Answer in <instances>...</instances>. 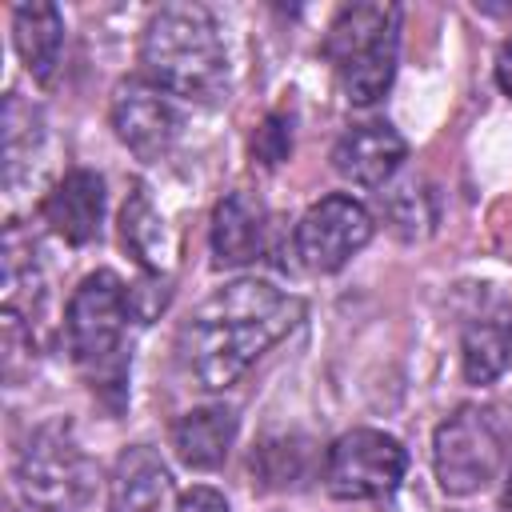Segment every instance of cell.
Listing matches in <instances>:
<instances>
[{
    "label": "cell",
    "mask_w": 512,
    "mask_h": 512,
    "mask_svg": "<svg viewBox=\"0 0 512 512\" xmlns=\"http://www.w3.org/2000/svg\"><path fill=\"white\" fill-rule=\"evenodd\" d=\"M500 460H504V432L488 408L464 404L432 436L436 480L448 496L480 492L500 472Z\"/></svg>",
    "instance_id": "cell-6"
},
{
    "label": "cell",
    "mask_w": 512,
    "mask_h": 512,
    "mask_svg": "<svg viewBox=\"0 0 512 512\" xmlns=\"http://www.w3.org/2000/svg\"><path fill=\"white\" fill-rule=\"evenodd\" d=\"M120 244L128 248V256L152 272V276H164L168 272V256H172V240H168V228H164V216L156 212L152 204V192L148 184H132L124 208H120Z\"/></svg>",
    "instance_id": "cell-16"
},
{
    "label": "cell",
    "mask_w": 512,
    "mask_h": 512,
    "mask_svg": "<svg viewBox=\"0 0 512 512\" xmlns=\"http://www.w3.org/2000/svg\"><path fill=\"white\" fill-rule=\"evenodd\" d=\"M324 56L336 68L340 92L356 108H372L396 76L400 8L396 4H344L324 36Z\"/></svg>",
    "instance_id": "cell-3"
},
{
    "label": "cell",
    "mask_w": 512,
    "mask_h": 512,
    "mask_svg": "<svg viewBox=\"0 0 512 512\" xmlns=\"http://www.w3.org/2000/svg\"><path fill=\"white\" fill-rule=\"evenodd\" d=\"M44 224L68 240V244H92L100 236V220H104V176L92 168H72L64 172L52 192L40 204Z\"/></svg>",
    "instance_id": "cell-11"
},
{
    "label": "cell",
    "mask_w": 512,
    "mask_h": 512,
    "mask_svg": "<svg viewBox=\"0 0 512 512\" xmlns=\"http://www.w3.org/2000/svg\"><path fill=\"white\" fill-rule=\"evenodd\" d=\"M168 492L172 476L148 444H132L116 456L108 476V512H160Z\"/></svg>",
    "instance_id": "cell-13"
},
{
    "label": "cell",
    "mask_w": 512,
    "mask_h": 512,
    "mask_svg": "<svg viewBox=\"0 0 512 512\" xmlns=\"http://www.w3.org/2000/svg\"><path fill=\"white\" fill-rule=\"evenodd\" d=\"M112 128L132 156L164 160L180 140V112L164 88L144 76H128L112 88Z\"/></svg>",
    "instance_id": "cell-9"
},
{
    "label": "cell",
    "mask_w": 512,
    "mask_h": 512,
    "mask_svg": "<svg viewBox=\"0 0 512 512\" xmlns=\"http://www.w3.org/2000/svg\"><path fill=\"white\" fill-rule=\"evenodd\" d=\"M288 152H292V120L272 112L252 136V160H260L264 168H276L280 160H288Z\"/></svg>",
    "instance_id": "cell-19"
},
{
    "label": "cell",
    "mask_w": 512,
    "mask_h": 512,
    "mask_svg": "<svg viewBox=\"0 0 512 512\" xmlns=\"http://www.w3.org/2000/svg\"><path fill=\"white\" fill-rule=\"evenodd\" d=\"M304 320V300L244 276L216 288L180 324V356L200 388H232L272 344H280Z\"/></svg>",
    "instance_id": "cell-1"
},
{
    "label": "cell",
    "mask_w": 512,
    "mask_h": 512,
    "mask_svg": "<svg viewBox=\"0 0 512 512\" xmlns=\"http://www.w3.org/2000/svg\"><path fill=\"white\" fill-rule=\"evenodd\" d=\"M236 440V412L228 404H204L184 412L172 424V452L184 468L208 472L228 460V448Z\"/></svg>",
    "instance_id": "cell-14"
},
{
    "label": "cell",
    "mask_w": 512,
    "mask_h": 512,
    "mask_svg": "<svg viewBox=\"0 0 512 512\" xmlns=\"http://www.w3.org/2000/svg\"><path fill=\"white\" fill-rule=\"evenodd\" d=\"M144 80L192 104H220L228 96V52L220 24L204 4H160L140 36Z\"/></svg>",
    "instance_id": "cell-2"
},
{
    "label": "cell",
    "mask_w": 512,
    "mask_h": 512,
    "mask_svg": "<svg viewBox=\"0 0 512 512\" xmlns=\"http://www.w3.org/2000/svg\"><path fill=\"white\" fill-rule=\"evenodd\" d=\"M132 320V292L124 288V280L108 268L88 272L64 312V336H68V352L80 368H108L120 364V340L124 328Z\"/></svg>",
    "instance_id": "cell-5"
},
{
    "label": "cell",
    "mask_w": 512,
    "mask_h": 512,
    "mask_svg": "<svg viewBox=\"0 0 512 512\" xmlns=\"http://www.w3.org/2000/svg\"><path fill=\"white\" fill-rule=\"evenodd\" d=\"M512 360V320L504 308L480 312L464 324L460 336V364L468 384H492Z\"/></svg>",
    "instance_id": "cell-17"
},
{
    "label": "cell",
    "mask_w": 512,
    "mask_h": 512,
    "mask_svg": "<svg viewBox=\"0 0 512 512\" xmlns=\"http://www.w3.org/2000/svg\"><path fill=\"white\" fill-rule=\"evenodd\" d=\"M496 84H500V92L504 96H512V36L500 44V52H496Z\"/></svg>",
    "instance_id": "cell-21"
},
{
    "label": "cell",
    "mask_w": 512,
    "mask_h": 512,
    "mask_svg": "<svg viewBox=\"0 0 512 512\" xmlns=\"http://www.w3.org/2000/svg\"><path fill=\"white\" fill-rule=\"evenodd\" d=\"M176 512H232V508H228V500H224L216 488L192 484V488H184V492L176 496Z\"/></svg>",
    "instance_id": "cell-20"
},
{
    "label": "cell",
    "mask_w": 512,
    "mask_h": 512,
    "mask_svg": "<svg viewBox=\"0 0 512 512\" xmlns=\"http://www.w3.org/2000/svg\"><path fill=\"white\" fill-rule=\"evenodd\" d=\"M408 468V452L396 436L376 428H352L332 440L324 456V484L336 500H376L388 496Z\"/></svg>",
    "instance_id": "cell-7"
},
{
    "label": "cell",
    "mask_w": 512,
    "mask_h": 512,
    "mask_svg": "<svg viewBox=\"0 0 512 512\" xmlns=\"http://www.w3.org/2000/svg\"><path fill=\"white\" fill-rule=\"evenodd\" d=\"M368 240H372V212L344 192L320 196L296 224V256L312 272L344 268Z\"/></svg>",
    "instance_id": "cell-8"
},
{
    "label": "cell",
    "mask_w": 512,
    "mask_h": 512,
    "mask_svg": "<svg viewBox=\"0 0 512 512\" xmlns=\"http://www.w3.org/2000/svg\"><path fill=\"white\" fill-rule=\"evenodd\" d=\"M12 40L16 52L28 68V76L36 84H48L56 76L60 64V48H64V16L56 4H16L12 8Z\"/></svg>",
    "instance_id": "cell-15"
},
{
    "label": "cell",
    "mask_w": 512,
    "mask_h": 512,
    "mask_svg": "<svg viewBox=\"0 0 512 512\" xmlns=\"http://www.w3.org/2000/svg\"><path fill=\"white\" fill-rule=\"evenodd\" d=\"M404 156H408L404 136L384 120H368V124H352L336 140L332 168L360 188H384L404 164Z\"/></svg>",
    "instance_id": "cell-10"
},
{
    "label": "cell",
    "mask_w": 512,
    "mask_h": 512,
    "mask_svg": "<svg viewBox=\"0 0 512 512\" xmlns=\"http://www.w3.org/2000/svg\"><path fill=\"white\" fill-rule=\"evenodd\" d=\"M508 512H512V484H508Z\"/></svg>",
    "instance_id": "cell-22"
},
{
    "label": "cell",
    "mask_w": 512,
    "mask_h": 512,
    "mask_svg": "<svg viewBox=\"0 0 512 512\" xmlns=\"http://www.w3.org/2000/svg\"><path fill=\"white\" fill-rule=\"evenodd\" d=\"M12 476L24 504L36 512H76L96 488V464L64 416L28 432Z\"/></svg>",
    "instance_id": "cell-4"
},
{
    "label": "cell",
    "mask_w": 512,
    "mask_h": 512,
    "mask_svg": "<svg viewBox=\"0 0 512 512\" xmlns=\"http://www.w3.org/2000/svg\"><path fill=\"white\" fill-rule=\"evenodd\" d=\"M40 112L20 100L16 92L4 96V180L8 188L20 180V168L32 164V152L40 148Z\"/></svg>",
    "instance_id": "cell-18"
},
{
    "label": "cell",
    "mask_w": 512,
    "mask_h": 512,
    "mask_svg": "<svg viewBox=\"0 0 512 512\" xmlns=\"http://www.w3.org/2000/svg\"><path fill=\"white\" fill-rule=\"evenodd\" d=\"M264 232H268L264 204L244 188L228 192L212 208V260H216V268L252 264L264 252Z\"/></svg>",
    "instance_id": "cell-12"
}]
</instances>
